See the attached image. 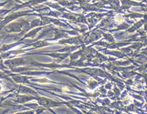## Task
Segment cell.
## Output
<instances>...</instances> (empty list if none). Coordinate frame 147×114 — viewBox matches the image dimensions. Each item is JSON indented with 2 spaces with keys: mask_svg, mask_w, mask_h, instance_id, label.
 Segmentation results:
<instances>
[{
  "mask_svg": "<svg viewBox=\"0 0 147 114\" xmlns=\"http://www.w3.org/2000/svg\"><path fill=\"white\" fill-rule=\"evenodd\" d=\"M115 20L118 23L122 22V21H123V17L121 16V15H117L116 17H115Z\"/></svg>",
  "mask_w": 147,
  "mask_h": 114,
  "instance_id": "obj_1",
  "label": "cell"
},
{
  "mask_svg": "<svg viewBox=\"0 0 147 114\" xmlns=\"http://www.w3.org/2000/svg\"><path fill=\"white\" fill-rule=\"evenodd\" d=\"M1 90H2V85L0 84V91H1Z\"/></svg>",
  "mask_w": 147,
  "mask_h": 114,
  "instance_id": "obj_2",
  "label": "cell"
}]
</instances>
